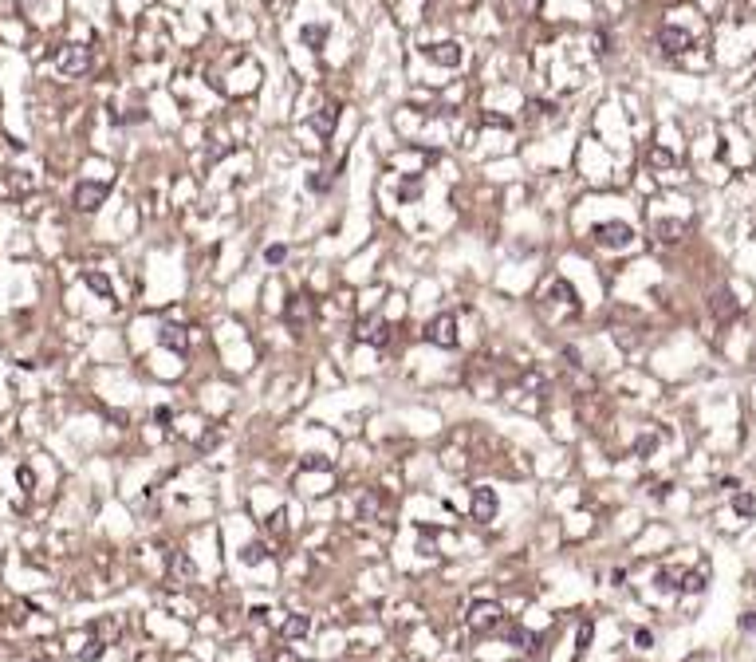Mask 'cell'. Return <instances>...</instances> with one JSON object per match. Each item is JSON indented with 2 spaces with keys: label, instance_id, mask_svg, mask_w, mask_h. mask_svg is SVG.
Masks as SVG:
<instances>
[{
  "label": "cell",
  "instance_id": "cell-1",
  "mask_svg": "<svg viewBox=\"0 0 756 662\" xmlns=\"http://www.w3.org/2000/svg\"><path fill=\"white\" fill-rule=\"evenodd\" d=\"M107 194H110L107 182H79L75 185V194H71V201H75V209L91 213V209H98L103 201H107Z\"/></svg>",
  "mask_w": 756,
  "mask_h": 662
},
{
  "label": "cell",
  "instance_id": "cell-2",
  "mask_svg": "<svg viewBox=\"0 0 756 662\" xmlns=\"http://www.w3.org/2000/svg\"><path fill=\"white\" fill-rule=\"evenodd\" d=\"M595 241L603 248H626L630 241H635V233H630V225H622V221H607V225H599L595 229Z\"/></svg>",
  "mask_w": 756,
  "mask_h": 662
},
{
  "label": "cell",
  "instance_id": "cell-3",
  "mask_svg": "<svg viewBox=\"0 0 756 662\" xmlns=\"http://www.w3.org/2000/svg\"><path fill=\"white\" fill-rule=\"evenodd\" d=\"M426 339H429V343H438V347H457V319H453V316H438L433 323H429Z\"/></svg>",
  "mask_w": 756,
  "mask_h": 662
},
{
  "label": "cell",
  "instance_id": "cell-4",
  "mask_svg": "<svg viewBox=\"0 0 756 662\" xmlns=\"http://www.w3.org/2000/svg\"><path fill=\"white\" fill-rule=\"evenodd\" d=\"M469 627H473L476 635L497 631V627H500V607H497V603H476L473 611H469Z\"/></svg>",
  "mask_w": 756,
  "mask_h": 662
},
{
  "label": "cell",
  "instance_id": "cell-5",
  "mask_svg": "<svg viewBox=\"0 0 756 662\" xmlns=\"http://www.w3.org/2000/svg\"><path fill=\"white\" fill-rule=\"evenodd\" d=\"M473 516L481 520V525H488V520L497 516V493H492V489H476L473 493Z\"/></svg>",
  "mask_w": 756,
  "mask_h": 662
},
{
  "label": "cell",
  "instance_id": "cell-6",
  "mask_svg": "<svg viewBox=\"0 0 756 662\" xmlns=\"http://www.w3.org/2000/svg\"><path fill=\"white\" fill-rule=\"evenodd\" d=\"M60 67H63V71H71V75L83 71V67H87V51L75 48V44H71V48H63L60 51Z\"/></svg>",
  "mask_w": 756,
  "mask_h": 662
},
{
  "label": "cell",
  "instance_id": "cell-7",
  "mask_svg": "<svg viewBox=\"0 0 756 662\" xmlns=\"http://www.w3.org/2000/svg\"><path fill=\"white\" fill-rule=\"evenodd\" d=\"M662 48L670 51V56H678V51L689 48V36H685V32H678V28H662Z\"/></svg>",
  "mask_w": 756,
  "mask_h": 662
},
{
  "label": "cell",
  "instance_id": "cell-8",
  "mask_svg": "<svg viewBox=\"0 0 756 662\" xmlns=\"http://www.w3.org/2000/svg\"><path fill=\"white\" fill-rule=\"evenodd\" d=\"M713 312H717L721 319L737 316V300H732V292H717V296H713Z\"/></svg>",
  "mask_w": 756,
  "mask_h": 662
},
{
  "label": "cell",
  "instance_id": "cell-9",
  "mask_svg": "<svg viewBox=\"0 0 756 662\" xmlns=\"http://www.w3.org/2000/svg\"><path fill=\"white\" fill-rule=\"evenodd\" d=\"M307 627H311V623H307L304 615H295V619H288V623H284V635H288V638H304Z\"/></svg>",
  "mask_w": 756,
  "mask_h": 662
},
{
  "label": "cell",
  "instance_id": "cell-10",
  "mask_svg": "<svg viewBox=\"0 0 756 662\" xmlns=\"http://www.w3.org/2000/svg\"><path fill=\"white\" fill-rule=\"evenodd\" d=\"M429 56L441 60V63H457V60H461V51H453V44H438V48H429Z\"/></svg>",
  "mask_w": 756,
  "mask_h": 662
},
{
  "label": "cell",
  "instance_id": "cell-11",
  "mask_svg": "<svg viewBox=\"0 0 756 662\" xmlns=\"http://www.w3.org/2000/svg\"><path fill=\"white\" fill-rule=\"evenodd\" d=\"M732 509H737V513H741V516L756 513V497H748V493H741V497H737V501H732Z\"/></svg>",
  "mask_w": 756,
  "mask_h": 662
},
{
  "label": "cell",
  "instance_id": "cell-12",
  "mask_svg": "<svg viewBox=\"0 0 756 662\" xmlns=\"http://www.w3.org/2000/svg\"><path fill=\"white\" fill-rule=\"evenodd\" d=\"M162 339H166L170 347H178V351L185 347V335H182V328H166V331H162Z\"/></svg>",
  "mask_w": 756,
  "mask_h": 662
},
{
  "label": "cell",
  "instance_id": "cell-13",
  "mask_svg": "<svg viewBox=\"0 0 756 662\" xmlns=\"http://www.w3.org/2000/svg\"><path fill=\"white\" fill-rule=\"evenodd\" d=\"M87 284L95 288L98 296H110V284H107V276H98V272H87Z\"/></svg>",
  "mask_w": 756,
  "mask_h": 662
},
{
  "label": "cell",
  "instance_id": "cell-14",
  "mask_svg": "<svg viewBox=\"0 0 756 662\" xmlns=\"http://www.w3.org/2000/svg\"><path fill=\"white\" fill-rule=\"evenodd\" d=\"M323 36H327V28H304V40L311 44V48H319V44H323Z\"/></svg>",
  "mask_w": 756,
  "mask_h": 662
},
{
  "label": "cell",
  "instance_id": "cell-15",
  "mask_svg": "<svg viewBox=\"0 0 756 662\" xmlns=\"http://www.w3.org/2000/svg\"><path fill=\"white\" fill-rule=\"evenodd\" d=\"M682 588H685V591H701V588H705V576H701V572H689Z\"/></svg>",
  "mask_w": 756,
  "mask_h": 662
},
{
  "label": "cell",
  "instance_id": "cell-16",
  "mask_svg": "<svg viewBox=\"0 0 756 662\" xmlns=\"http://www.w3.org/2000/svg\"><path fill=\"white\" fill-rule=\"evenodd\" d=\"M16 477H20V485H24V489L32 493V485H36V477H32V469H28V466H20V469H16Z\"/></svg>",
  "mask_w": 756,
  "mask_h": 662
},
{
  "label": "cell",
  "instance_id": "cell-17",
  "mask_svg": "<svg viewBox=\"0 0 756 662\" xmlns=\"http://www.w3.org/2000/svg\"><path fill=\"white\" fill-rule=\"evenodd\" d=\"M591 631H595L591 623H583V627H579V654H583V650L591 647Z\"/></svg>",
  "mask_w": 756,
  "mask_h": 662
},
{
  "label": "cell",
  "instance_id": "cell-18",
  "mask_svg": "<svg viewBox=\"0 0 756 662\" xmlns=\"http://www.w3.org/2000/svg\"><path fill=\"white\" fill-rule=\"evenodd\" d=\"M264 257H268V264H280V260L288 257V248H284V245H272L268 253H264Z\"/></svg>",
  "mask_w": 756,
  "mask_h": 662
},
{
  "label": "cell",
  "instance_id": "cell-19",
  "mask_svg": "<svg viewBox=\"0 0 756 662\" xmlns=\"http://www.w3.org/2000/svg\"><path fill=\"white\" fill-rule=\"evenodd\" d=\"M98 654H103V643H98V638L83 647V659H98Z\"/></svg>",
  "mask_w": 756,
  "mask_h": 662
},
{
  "label": "cell",
  "instance_id": "cell-20",
  "mask_svg": "<svg viewBox=\"0 0 756 662\" xmlns=\"http://www.w3.org/2000/svg\"><path fill=\"white\" fill-rule=\"evenodd\" d=\"M260 556H264V548H260V544H252V548L244 552V560H248V564H257Z\"/></svg>",
  "mask_w": 756,
  "mask_h": 662
},
{
  "label": "cell",
  "instance_id": "cell-21",
  "mask_svg": "<svg viewBox=\"0 0 756 662\" xmlns=\"http://www.w3.org/2000/svg\"><path fill=\"white\" fill-rule=\"evenodd\" d=\"M635 638H638V647H650V643H654V635H650V631H638Z\"/></svg>",
  "mask_w": 756,
  "mask_h": 662
},
{
  "label": "cell",
  "instance_id": "cell-22",
  "mask_svg": "<svg viewBox=\"0 0 756 662\" xmlns=\"http://www.w3.org/2000/svg\"><path fill=\"white\" fill-rule=\"evenodd\" d=\"M276 662H295V654H292V650H284V654H280Z\"/></svg>",
  "mask_w": 756,
  "mask_h": 662
}]
</instances>
